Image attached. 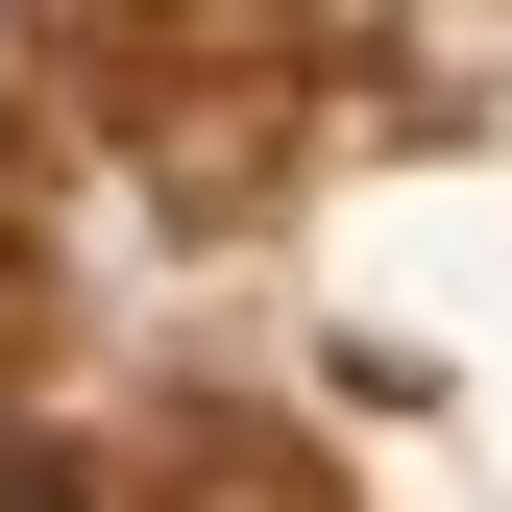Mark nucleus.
Wrapping results in <instances>:
<instances>
[{
	"label": "nucleus",
	"instance_id": "obj_1",
	"mask_svg": "<svg viewBox=\"0 0 512 512\" xmlns=\"http://www.w3.org/2000/svg\"><path fill=\"white\" fill-rule=\"evenodd\" d=\"M0 512H74V488H25V464H0Z\"/></svg>",
	"mask_w": 512,
	"mask_h": 512
}]
</instances>
